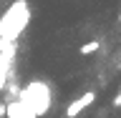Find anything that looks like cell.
Instances as JSON below:
<instances>
[{
	"mask_svg": "<svg viewBox=\"0 0 121 118\" xmlns=\"http://www.w3.org/2000/svg\"><path fill=\"white\" fill-rule=\"evenodd\" d=\"M113 106H116V108H119V106H121V90H119V96L113 98Z\"/></svg>",
	"mask_w": 121,
	"mask_h": 118,
	"instance_id": "5",
	"label": "cell"
},
{
	"mask_svg": "<svg viewBox=\"0 0 121 118\" xmlns=\"http://www.w3.org/2000/svg\"><path fill=\"white\" fill-rule=\"evenodd\" d=\"M98 48H101V40H91V43H83L81 48H78V53H81V55H91V53H96Z\"/></svg>",
	"mask_w": 121,
	"mask_h": 118,
	"instance_id": "4",
	"label": "cell"
},
{
	"mask_svg": "<svg viewBox=\"0 0 121 118\" xmlns=\"http://www.w3.org/2000/svg\"><path fill=\"white\" fill-rule=\"evenodd\" d=\"M93 101H96V93H93V90H88V93H81L76 101H71V103H68V108H66V118L81 116V113L86 111V108H88Z\"/></svg>",
	"mask_w": 121,
	"mask_h": 118,
	"instance_id": "2",
	"label": "cell"
},
{
	"mask_svg": "<svg viewBox=\"0 0 121 118\" xmlns=\"http://www.w3.org/2000/svg\"><path fill=\"white\" fill-rule=\"evenodd\" d=\"M13 53H8V45H0V90L8 85V68H10Z\"/></svg>",
	"mask_w": 121,
	"mask_h": 118,
	"instance_id": "3",
	"label": "cell"
},
{
	"mask_svg": "<svg viewBox=\"0 0 121 118\" xmlns=\"http://www.w3.org/2000/svg\"><path fill=\"white\" fill-rule=\"evenodd\" d=\"M119 23H121V13H119Z\"/></svg>",
	"mask_w": 121,
	"mask_h": 118,
	"instance_id": "7",
	"label": "cell"
},
{
	"mask_svg": "<svg viewBox=\"0 0 121 118\" xmlns=\"http://www.w3.org/2000/svg\"><path fill=\"white\" fill-rule=\"evenodd\" d=\"M0 118H5V106H0Z\"/></svg>",
	"mask_w": 121,
	"mask_h": 118,
	"instance_id": "6",
	"label": "cell"
},
{
	"mask_svg": "<svg viewBox=\"0 0 121 118\" xmlns=\"http://www.w3.org/2000/svg\"><path fill=\"white\" fill-rule=\"evenodd\" d=\"M30 20V10H28V3L25 0H18L0 20V45H13L18 38H20L23 28L28 25Z\"/></svg>",
	"mask_w": 121,
	"mask_h": 118,
	"instance_id": "1",
	"label": "cell"
}]
</instances>
